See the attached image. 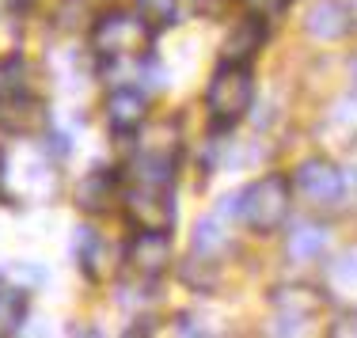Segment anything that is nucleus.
<instances>
[{"instance_id": "9b49d317", "label": "nucleus", "mask_w": 357, "mask_h": 338, "mask_svg": "<svg viewBox=\"0 0 357 338\" xmlns=\"http://www.w3.org/2000/svg\"><path fill=\"white\" fill-rule=\"evenodd\" d=\"M114 198H118V175L107 171V167L88 171L80 179V187H76V206L84 213H103V209L114 206Z\"/></svg>"}, {"instance_id": "f03ea898", "label": "nucleus", "mask_w": 357, "mask_h": 338, "mask_svg": "<svg viewBox=\"0 0 357 338\" xmlns=\"http://www.w3.org/2000/svg\"><path fill=\"white\" fill-rule=\"evenodd\" d=\"M152 42L149 20L130 12H107L91 27V49L99 57H141Z\"/></svg>"}, {"instance_id": "f257e3e1", "label": "nucleus", "mask_w": 357, "mask_h": 338, "mask_svg": "<svg viewBox=\"0 0 357 338\" xmlns=\"http://www.w3.org/2000/svg\"><path fill=\"white\" fill-rule=\"evenodd\" d=\"M236 209H240L243 224L255 228V232H278L289 221V209H293V179L282 171L262 175L259 183H251L248 190L236 198Z\"/></svg>"}, {"instance_id": "412c9836", "label": "nucleus", "mask_w": 357, "mask_h": 338, "mask_svg": "<svg viewBox=\"0 0 357 338\" xmlns=\"http://www.w3.org/2000/svg\"><path fill=\"white\" fill-rule=\"evenodd\" d=\"M350 76H354V84H357V57L350 61Z\"/></svg>"}, {"instance_id": "aec40b11", "label": "nucleus", "mask_w": 357, "mask_h": 338, "mask_svg": "<svg viewBox=\"0 0 357 338\" xmlns=\"http://www.w3.org/2000/svg\"><path fill=\"white\" fill-rule=\"evenodd\" d=\"M243 4H248L255 15H274V12H282L289 0H243Z\"/></svg>"}, {"instance_id": "6e6552de", "label": "nucleus", "mask_w": 357, "mask_h": 338, "mask_svg": "<svg viewBox=\"0 0 357 338\" xmlns=\"http://www.w3.org/2000/svg\"><path fill=\"white\" fill-rule=\"evenodd\" d=\"M350 27H354V12L342 4V0H319V4H312L308 15H304V31H308L312 38H319V42L346 38Z\"/></svg>"}, {"instance_id": "9d476101", "label": "nucleus", "mask_w": 357, "mask_h": 338, "mask_svg": "<svg viewBox=\"0 0 357 338\" xmlns=\"http://www.w3.org/2000/svg\"><path fill=\"white\" fill-rule=\"evenodd\" d=\"M262 42H266V23H262V15H248V20H240L232 27V35L225 42V61L228 65H251L255 54L262 49Z\"/></svg>"}, {"instance_id": "2eb2a0df", "label": "nucleus", "mask_w": 357, "mask_h": 338, "mask_svg": "<svg viewBox=\"0 0 357 338\" xmlns=\"http://www.w3.org/2000/svg\"><path fill=\"white\" fill-rule=\"evenodd\" d=\"M27 316V293L23 285H8L0 277V335H15Z\"/></svg>"}, {"instance_id": "ddd939ff", "label": "nucleus", "mask_w": 357, "mask_h": 338, "mask_svg": "<svg viewBox=\"0 0 357 338\" xmlns=\"http://www.w3.org/2000/svg\"><path fill=\"white\" fill-rule=\"evenodd\" d=\"M327 240H331V236H327V228H323V224L304 221V224H293L285 251H289V259H296V263H312V259H319L323 251H327Z\"/></svg>"}, {"instance_id": "1a4fd4ad", "label": "nucleus", "mask_w": 357, "mask_h": 338, "mask_svg": "<svg viewBox=\"0 0 357 338\" xmlns=\"http://www.w3.org/2000/svg\"><path fill=\"white\" fill-rule=\"evenodd\" d=\"M103 111H107V125L114 133H133V130H141V125H144L149 103H144V95L137 88H118V91H110V95H107Z\"/></svg>"}, {"instance_id": "a211bd4d", "label": "nucleus", "mask_w": 357, "mask_h": 338, "mask_svg": "<svg viewBox=\"0 0 357 338\" xmlns=\"http://www.w3.org/2000/svg\"><path fill=\"white\" fill-rule=\"evenodd\" d=\"M133 4L141 20H149V27H172L178 12V0H133Z\"/></svg>"}, {"instance_id": "f3484780", "label": "nucleus", "mask_w": 357, "mask_h": 338, "mask_svg": "<svg viewBox=\"0 0 357 338\" xmlns=\"http://www.w3.org/2000/svg\"><path fill=\"white\" fill-rule=\"evenodd\" d=\"M228 243V232L220 228V217H206V221H198V228H194V251H198L202 259L217 255L220 247Z\"/></svg>"}, {"instance_id": "6ab92c4d", "label": "nucleus", "mask_w": 357, "mask_h": 338, "mask_svg": "<svg viewBox=\"0 0 357 338\" xmlns=\"http://www.w3.org/2000/svg\"><path fill=\"white\" fill-rule=\"evenodd\" d=\"M15 76H20V61H15V57H4V61H0V95L15 91Z\"/></svg>"}, {"instance_id": "39448f33", "label": "nucleus", "mask_w": 357, "mask_h": 338, "mask_svg": "<svg viewBox=\"0 0 357 338\" xmlns=\"http://www.w3.org/2000/svg\"><path fill=\"white\" fill-rule=\"evenodd\" d=\"M293 187L312 201V206H338L346 194V183H342V171H338L331 160L323 156H312L296 167L293 175Z\"/></svg>"}, {"instance_id": "7ed1b4c3", "label": "nucleus", "mask_w": 357, "mask_h": 338, "mask_svg": "<svg viewBox=\"0 0 357 338\" xmlns=\"http://www.w3.org/2000/svg\"><path fill=\"white\" fill-rule=\"evenodd\" d=\"M251 99H255V84H251L248 65L220 61V69L213 72L209 91H206L209 114H213L220 125H232V122H240V118L251 111Z\"/></svg>"}, {"instance_id": "f8f14e48", "label": "nucleus", "mask_w": 357, "mask_h": 338, "mask_svg": "<svg viewBox=\"0 0 357 338\" xmlns=\"http://www.w3.org/2000/svg\"><path fill=\"white\" fill-rule=\"evenodd\" d=\"M76 259H80V270L91 282H103L110 274V243L91 228H80V236H76Z\"/></svg>"}, {"instance_id": "0eeeda50", "label": "nucleus", "mask_w": 357, "mask_h": 338, "mask_svg": "<svg viewBox=\"0 0 357 338\" xmlns=\"http://www.w3.org/2000/svg\"><path fill=\"white\" fill-rule=\"evenodd\" d=\"M126 263L141 277H160L172 266V236L167 232H137L126 247Z\"/></svg>"}, {"instance_id": "20e7f679", "label": "nucleus", "mask_w": 357, "mask_h": 338, "mask_svg": "<svg viewBox=\"0 0 357 338\" xmlns=\"http://www.w3.org/2000/svg\"><path fill=\"white\" fill-rule=\"evenodd\" d=\"M126 217L137 232H172L175 224V201L167 187H149V183H137L130 194H126Z\"/></svg>"}, {"instance_id": "dca6fc26", "label": "nucleus", "mask_w": 357, "mask_h": 338, "mask_svg": "<svg viewBox=\"0 0 357 338\" xmlns=\"http://www.w3.org/2000/svg\"><path fill=\"white\" fill-rule=\"evenodd\" d=\"M274 304H278V308H285V312H293V319H301V316H316L323 297L296 285V289H278L274 293Z\"/></svg>"}, {"instance_id": "423d86ee", "label": "nucleus", "mask_w": 357, "mask_h": 338, "mask_svg": "<svg viewBox=\"0 0 357 338\" xmlns=\"http://www.w3.org/2000/svg\"><path fill=\"white\" fill-rule=\"evenodd\" d=\"M50 125V111L46 103L35 95H20V91H8L0 95V130L20 133V137H35Z\"/></svg>"}, {"instance_id": "4468645a", "label": "nucleus", "mask_w": 357, "mask_h": 338, "mask_svg": "<svg viewBox=\"0 0 357 338\" xmlns=\"http://www.w3.org/2000/svg\"><path fill=\"white\" fill-rule=\"evenodd\" d=\"M327 293H335L338 300H357V247L342 251L327 266Z\"/></svg>"}, {"instance_id": "4be33fe9", "label": "nucleus", "mask_w": 357, "mask_h": 338, "mask_svg": "<svg viewBox=\"0 0 357 338\" xmlns=\"http://www.w3.org/2000/svg\"><path fill=\"white\" fill-rule=\"evenodd\" d=\"M0 190H4V164H0Z\"/></svg>"}]
</instances>
